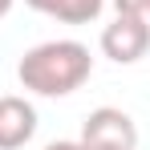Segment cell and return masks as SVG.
I'll return each mask as SVG.
<instances>
[{
  "mask_svg": "<svg viewBox=\"0 0 150 150\" xmlns=\"http://www.w3.org/2000/svg\"><path fill=\"white\" fill-rule=\"evenodd\" d=\"M93 73V57L81 41H45L33 45L16 65V77L37 98H69Z\"/></svg>",
  "mask_w": 150,
  "mask_h": 150,
  "instance_id": "6da1fadb",
  "label": "cell"
},
{
  "mask_svg": "<svg viewBox=\"0 0 150 150\" xmlns=\"http://www.w3.org/2000/svg\"><path fill=\"white\" fill-rule=\"evenodd\" d=\"M81 150H138V126L126 110L101 105L81 122Z\"/></svg>",
  "mask_w": 150,
  "mask_h": 150,
  "instance_id": "7a4b0ae2",
  "label": "cell"
},
{
  "mask_svg": "<svg viewBox=\"0 0 150 150\" xmlns=\"http://www.w3.org/2000/svg\"><path fill=\"white\" fill-rule=\"evenodd\" d=\"M101 53L114 61V65H134L150 53V21L146 16H130L118 12L114 25L101 28Z\"/></svg>",
  "mask_w": 150,
  "mask_h": 150,
  "instance_id": "3957f363",
  "label": "cell"
},
{
  "mask_svg": "<svg viewBox=\"0 0 150 150\" xmlns=\"http://www.w3.org/2000/svg\"><path fill=\"white\" fill-rule=\"evenodd\" d=\"M37 134V110L33 101L4 93L0 98V150H21L25 142H33Z\"/></svg>",
  "mask_w": 150,
  "mask_h": 150,
  "instance_id": "277c9868",
  "label": "cell"
},
{
  "mask_svg": "<svg viewBox=\"0 0 150 150\" xmlns=\"http://www.w3.org/2000/svg\"><path fill=\"white\" fill-rule=\"evenodd\" d=\"M25 4L33 12H41V16L61 21V25H89L105 8V0H25Z\"/></svg>",
  "mask_w": 150,
  "mask_h": 150,
  "instance_id": "5b68a950",
  "label": "cell"
},
{
  "mask_svg": "<svg viewBox=\"0 0 150 150\" xmlns=\"http://www.w3.org/2000/svg\"><path fill=\"white\" fill-rule=\"evenodd\" d=\"M118 12H130V16H146L150 12V0H114Z\"/></svg>",
  "mask_w": 150,
  "mask_h": 150,
  "instance_id": "8992f818",
  "label": "cell"
},
{
  "mask_svg": "<svg viewBox=\"0 0 150 150\" xmlns=\"http://www.w3.org/2000/svg\"><path fill=\"white\" fill-rule=\"evenodd\" d=\"M45 150H81V142H73V138H57V142H49Z\"/></svg>",
  "mask_w": 150,
  "mask_h": 150,
  "instance_id": "52a82bcc",
  "label": "cell"
},
{
  "mask_svg": "<svg viewBox=\"0 0 150 150\" xmlns=\"http://www.w3.org/2000/svg\"><path fill=\"white\" fill-rule=\"evenodd\" d=\"M12 4H16V0H0V21H4V16L12 12Z\"/></svg>",
  "mask_w": 150,
  "mask_h": 150,
  "instance_id": "ba28073f",
  "label": "cell"
}]
</instances>
